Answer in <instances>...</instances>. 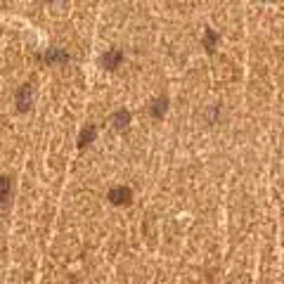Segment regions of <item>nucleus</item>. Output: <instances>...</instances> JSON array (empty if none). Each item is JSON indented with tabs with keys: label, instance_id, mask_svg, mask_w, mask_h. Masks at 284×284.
Returning <instances> with one entry per match:
<instances>
[{
	"label": "nucleus",
	"instance_id": "obj_7",
	"mask_svg": "<svg viewBox=\"0 0 284 284\" xmlns=\"http://www.w3.org/2000/svg\"><path fill=\"white\" fill-rule=\"evenodd\" d=\"M166 100H154V104H152V116L154 118H161V116L166 114Z\"/></svg>",
	"mask_w": 284,
	"mask_h": 284
},
{
	"label": "nucleus",
	"instance_id": "obj_3",
	"mask_svg": "<svg viewBox=\"0 0 284 284\" xmlns=\"http://www.w3.org/2000/svg\"><path fill=\"white\" fill-rule=\"evenodd\" d=\"M45 62H69L71 57H69V52L66 50H60V48H50L48 52H43L40 54Z\"/></svg>",
	"mask_w": 284,
	"mask_h": 284
},
{
	"label": "nucleus",
	"instance_id": "obj_5",
	"mask_svg": "<svg viewBox=\"0 0 284 284\" xmlns=\"http://www.w3.org/2000/svg\"><path fill=\"white\" fill-rule=\"evenodd\" d=\"M112 124H114L116 128H126V126L130 124V112H128V109L114 112V114H112Z\"/></svg>",
	"mask_w": 284,
	"mask_h": 284
},
{
	"label": "nucleus",
	"instance_id": "obj_9",
	"mask_svg": "<svg viewBox=\"0 0 284 284\" xmlns=\"http://www.w3.org/2000/svg\"><path fill=\"white\" fill-rule=\"evenodd\" d=\"M8 180H5V178H0V196H5V192H8Z\"/></svg>",
	"mask_w": 284,
	"mask_h": 284
},
{
	"label": "nucleus",
	"instance_id": "obj_6",
	"mask_svg": "<svg viewBox=\"0 0 284 284\" xmlns=\"http://www.w3.org/2000/svg\"><path fill=\"white\" fill-rule=\"evenodd\" d=\"M95 133H98V128H95V126H86V128L80 130V135H78V147L90 144V142L95 140Z\"/></svg>",
	"mask_w": 284,
	"mask_h": 284
},
{
	"label": "nucleus",
	"instance_id": "obj_8",
	"mask_svg": "<svg viewBox=\"0 0 284 284\" xmlns=\"http://www.w3.org/2000/svg\"><path fill=\"white\" fill-rule=\"evenodd\" d=\"M213 45H216V34H213V31H206V48L213 50Z\"/></svg>",
	"mask_w": 284,
	"mask_h": 284
},
{
	"label": "nucleus",
	"instance_id": "obj_2",
	"mask_svg": "<svg viewBox=\"0 0 284 284\" xmlns=\"http://www.w3.org/2000/svg\"><path fill=\"white\" fill-rule=\"evenodd\" d=\"M121 62H124V52H121V50H116V48L102 54V66H104V69H109V71L116 69Z\"/></svg>",
	"mask_w": 284,
	"mask_h": 284
},
{
	"label": "nucleus",
	"instance_id": "obj_4",
	"mask_svg": "<svg viewBox=\"0 0 284 284\" xmlns=\"http://www.w3.org/2000/svg\"><path fill=\"white\" fill-rule=\"evenodd\" d=\"M109 199H112L114 204H128V202H130V190H128V187H114V190L109 192Z\"/></svg>",
	"mask_w": 284,
	"mask_h": 284
},
{
	"label": "nucleus",
	"instance_id": "obj_1",
	"mask_svg": "<svg viewBox=\"0 0 284 284\" xmlns=\"http://www.w3.org/2000/svg\"><path fill=\"white\" fill-rule=\"evenodd\" d=\"M31 102H34V86H31V83H24V86L17 90V109L19 112H28Z\"/></svg>",
	"mask_w": 284,
	"mask_h": 284
}]
</instances>
